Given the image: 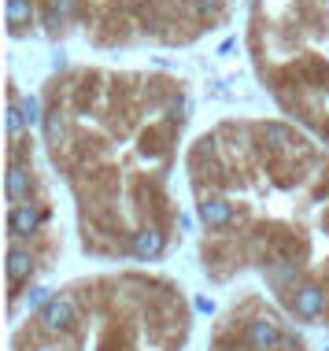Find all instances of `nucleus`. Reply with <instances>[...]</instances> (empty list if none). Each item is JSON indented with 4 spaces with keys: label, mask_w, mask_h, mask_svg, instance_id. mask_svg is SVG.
Listing matches in <instances>:
<instances>
[{
    "label": "nucleus",
    "mask_w": 329,
    "mask_h": 351,
    "mask_svg": "<svg viewBox=\"0 0 329 351\" xmlns=\"http://www.w3.org/2000/svg\"><path fill=\"white\" fill-rule=\"evenodd\" d=\"M211 281L256 278L293 322L329 333V145L296 122L226 119L185 159Z\"/></svg>",
    "instance_id": "obj_2"
},
{
    "label": "nucleus",
    "mask_w": 329,
    "mask_h": 351,
    "mask_svg": "<svg viewBox=\"0 0 329 351\" xmlns=\"http://www.w3.org/2000/svg\"><path fill=\"white\" fill-rule=\"evenodd\" d=\"M208 351H315L304 329L263 292H244L219 311Z\"/></svg>",
    "instance_id": "obj_7"
},
{
    "label": "nucleus",
    "mask_w": 329,
    "mask_h": 351,
    "mask_svg": "<svg viewBox=\"0 0 329 351\" xmlns=\"http://www.w3.org/2000/svg\"><path fill=\"white\" fill-rule=\"evenodd\" d=\"M189 89L163 71L71 67L41 89V145L74 207L82 252L156 263L182 241L174 196Z\"/></svg>",
    "instance_id": "obj_1"
},
{
    "label": "nucleus",
    "mask_w": 329,
    "mask_h": 351,
    "mask_svg": "<svg viewBox=\"0 0 329 351\" xmlns=\"http://www.w3.org/2000/svg\"><path fill=\"white\" fill-rule=\"evenodd\" d=\"M12 37H82L93 49H178L219 30L233 0H4Z\"/></svg>",
    "instance_id": "obj_4"
},
{
    "label": "nucleus",
    "mask_w": 329,
    "mask_h": 351,
    "mask_svg": "<svg viewBox=\"0 0 329 351\" xmlns=\"http://www.w3.org/2000/svg\"><path fill=\"white\" fill-rule=\"evenodd\" d=\"M41 119V100L8 89V178H4V252H8V303L19 311L26 292L37 289L63 252V233L56 222L41 156L34 141V122Z\"/></svg>",
    "instance_id": "obj_6"
},
{
    "label": "nucleus",
    "mask_w": 329,
    "mask_h": 351,
    "mask_svg": "<svg viewBox=\"0 0 329 351\" xmlns=\"http://www.w3.org/2000/svg\"><path fill=\"white\" fill-rule=\"evenodd\" d=\"M193 303L167 274H89L41 296L15 322L12 351H185Z\"/></svg>",
    "instance_id": "obj_3"
},
{
    "label": "nucleus",
    "mask_w": 329,
    "mask_h": 351,
    "mask_svg": "<svg viewBox=\"0 0 329 351\" xmlns=\"http://www.w3.org/2000/svg\"><path fill=\"white\" fill-rule=\"evenodd\" d=\"M248 56L278 108L329 145V0H248Z\"/></svg>",
    "instance_id": "obj_5"
}]
</instances>
